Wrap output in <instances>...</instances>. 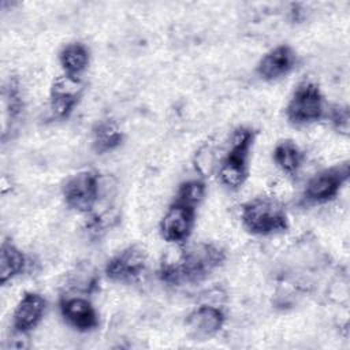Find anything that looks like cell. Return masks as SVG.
<instances>
[{"label":"cell","mask_w":350,"mask_h":350,"mask_svg":"<svg viewBox=\"0 0 350 350\" xmlns=\"http://www.w3.org/2000/svg\"><path fill=\"white\" fill-rule=\"evenodd\" d=\"M226 316L220 308L212 305H201L189 313L186 328L190 336L204 340L215 336L224 325Z\"/></svg>","instance_id":"obj_12"},{"label":"cell","mask_w":350,"mask_h":350,"mask_svg":"<svg viewBox=\"0 0 350 350\" xmlns=\"http://www.w3.org/2000/svg\"><path fill=\"white\" fill-rule=\"evenodd\" d=\"M272 157L278 168L288 176H295L304 161L302 150L295 142L290 139L280 141L275 146Z\"/></svg>","instance_id":"obj_16"},{"label":"cell","mask_w":350,"mask_h":350,"mask_svg":"<svg viewBox=\"0 0 350 350\" xmlns=\"http://www.w3.org/2000/svg\"><path fill=\"white\" fill-rule=\"evenodd\" d=\"M324 115V97L314 82L304 81L293 92L286 107V116L295 126L317 122Z\"/></svg>","instance_id":"obj_4"},{"label":"cell","mask_w":350,"mask_h":350,"mask_svg":"<svg viewBox=\"0 0 350 350\" xmlns=\"http://www.w3.org/2000/svg\"><path fill=\"white\" fill-rule=\"evenodd\" d=\"M329 116H331V123L335 127V130L343 135H347L349 134V120H350L347 105H339V104L334 105L331 108Z\"/></svg>","instance_id":"obj_20"},{"label":"cell","mask_w":350,"mask_h":350,"mask_svg":"<svg viewBox=\"0 0 350 350\" xmlns=\"http://www.w3.org/2000/svg\"><path fill=\"white\" fill-rule=\"evenodd\" d=\"M4 101H5V111L8 113L10 122H15L21 116L23 109L21 85L15 77H11L5 85Z\"/></svg>","instance_id":"obj_18"},{"label":"cell","mask_w":350,"mask_h":350,"mask_svg":"<svg viewBox=\"0 0 350 350\" xmlns=\"http://www.w3.org/2000/svg\"><path fill=\"white\" fill-rule=\"evenodd\" d=\"M59 306L67 324L81 332L92 331L98 325V316L94 306L83 297H64Z\"/></svg>","instance_id":"obj_13"},{"label":"cell","mask_w":350,"mask_h":350,"mask_svg":"<svg viewBox=\"0 0 350 350\" xmlns=\"http://www.w3.org/2000/svg\"><path fill=\"white\" fill-rule=\"evenodd\" d=\"M85 92L83 81L77 75L63 74L53 79L49 92V105L53 115L66 119L78 105Z\"/></svg>","instance_id":"obj_7"},{"label":"cell","mask_w":350,"mask_h":350,"mask_svg":"<svg viewBox=\"0 0 350 350\" xmlns=\"http://www.w3.org/2000/svg\"><path fill=\"white\" fill-rule=\"evenodd\" d=\"M241 221L254 235H275L287 231L290 223L282 202L272 197H254L241 208Z\"/></svg>","instance_id":"obj_2"},{"label":"cell","mask_w":350,"mask_h":350,"mask_svg":"<svg viewBox=\"0 0 350 350\" xmlns=\"http://www.w3.org/2000/svg\"><path fill=\"white\" fill-rule=\"evenodd\" d=\"M145 268V252L141 247L133 245L108 260L105 265V275L113 282L130 283L137 280L144 273Z\"/></svg>","instance_id":"obj_9"},{"label":"cell","mask_w":350,"mask_h":350,"mask_svg":"<svg viewBox=\"0 0 350 350\" xmlns=\"http://www.w3.org/2000/svg\"><path fill=\"white\" fill-rule=\"evenodd\" d=\"M46 309L45 298L38 293H25L19 299L14 314L12 327L16 334L26 335L42 320Z\"/></svg>","instance_id":"obj_11"},{"label":"cell","mask_w":350,"mask_h":350,"mask_svg":"<svg viewBox=\"0 0 350 350\" xmlns=\"http://www.w3.org/2000/svg\"><path fill=\"white\" fill-rule=\"evenodd\" d=\"M350 165L347 161L329 167L312 176L304 190V201L306 204H324L338 196L342 186L347 182Z\"/></svg>","instance_id":"obj_6"},{"label":"cell","mask_w":350,"mask_h":350,"mask_svg":"<svg viewBox=\"0 0 350 350\" xmlns=\"http://www.w3.org/2000/svg\"><path fill=\"white\" fill-rule=\"evenodd\" d=\"M123 141V133L118 123L105 119L98 122L92 131V148L96 154H105L120 146Z\"/></svg>","instance_id":"obj_15"},{"label":"cell","mask_w":350,"mask_h":350,"mask_svg":"<svg viewBox=\"0 0 350 350\" xmlns=\"http://www.w3.org/2000/svg\"><path fill=\"white\" fill-rule=\"evenodd\" d=\"M90 60V52L86 45L82 42H71L63 46V49L59 53V62L64 71V74L77 75L82 74Z\"/></svg>","instance_id":"obj_17"},{"label":"cell","mask_w":350,"mask_h":350,"mask_svg":"<svg viewBox=\"0 0 350 350\" xmlns=\"http://www.w3.org/2000/svg\"><path fill=\"white\" fill-rule=\"evenodd\" d=\"M27 267L26 256L11 241L5 239L0 247V283L4 286L10 280L22 275Z\"/></svg>","instance_id":"obj_14"},{"label":"cell","mask_w":350,"mask_h":350,"mask_svg":"<svg viewBox=\"0 0 350 350\" xmlns=\"http://www.w3.org/2000/svg\"><path fill=\"white\" fill-rule=\"evenodd\" d=\"M226 253L215 243L200 242L186 247L175 260L164 258L160 264L159 276L170 284L182 282H201L223 265Z\"/></svg>","instance_id":"obj_1"},{"label":"cell","mask_w":350,"mask_h":350,"mask_svg":"<svg viewBox=\"0 0 350 350\" xmlns=\"http://www.w3.org/2000/svg\"><path fill=\"white\" fill-rule=\"evenodd\" d=\"M194 220L196 208L174 200L160 221V234L167 242L182 243L190 237Z\"/></svg>","instance_id":"obj_8"},{"label":"cell","mask_w":350,"mask_h":350,"mask_svg":"<svg viewBox=\"0 0 350 350\" xmlns=\"http://www.w3.org/2000/svg\"><path fill=\"white\" fill-rule=\"evenodd\" d=\"M205 193H206V186L202 180L200 179L186 180L180 183L175 196V201L197 208V205L204 200Z\"/></svg>","instance_id":"obj_19"},{"label":"cell","mask_w":350,"mask_h":350,"mask_svg":"<svg viewBox=\"0 0 350 350\" xmlns=\"http://www.w3.org/2000/svg\"><path fill=\"white\" fill-rule=\"evenodd\" d=\"M254 142V131L249 127H239L231 138L230 149L219 165V179L223 186L231 190L242 187L249 174V156Z\"/></svg>","instance_id":"obj_3"},{"label":"cell","mask_w":350,"mask_h":350,"mask_svg":"<svg viewBox=\"0 0 350 350\" xmlns=\"http://www.w3.org/2000/svg\"><path fill=\"white\" fill-rule=\"evenodd\" d=\"M297 64V55L288 45H278L268 51L257 64V74L264 81H278L288 75Z\"/></svg>","instance_id":"obj_10"},{"label":"cell","mask_w":350,"mask_h":350,"mask_svg":"<svg viewBox=\"0 0 350 350\" xmlns=\"http://www.w3.org/2000/svg\"><path fill=\"white\" fill-rule=\"evenodd\" d=\"M100 196V176L96 171L85 170L70 176L63 186L66 205L79 213L94 209Z\"/></svg>","instance_id":"obj_5"}]
</instances>
